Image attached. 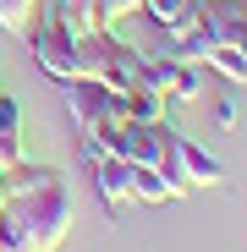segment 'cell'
I'll return each mask as SVG.
<instances>
[{"mask_svg":"<svg viewBox=\"0 0 247 252\" xmlns=\"http://www.w3.org/2000/svg\"><path fill=\"white\" fill-rule=\"evenodd\" d=\"M0 208L38 241V252H55L71 225H77V203H71V181L55 164H6V181H0Z\"/></svg>","mask_w":247,"mask_h":252,"instance_id":"cell-1","label":"cell"},{"mask_svg":"<svg viewBox=\"0 0 247 252\" xmlns=\"http://www.w3.org/2000/svg\"><path fill=\"white\" fill-rule=\"evenodd\" d=\"M28 50L55 82H82L88 77V33H77L55 6H38L28 28Z\"/></svg>","mask_w":247,"mask_h":252,"instance_id":"cell-2","label":"cell"},{"mask_svg":"<svg viewBox=\"0 0 247 252\" xmlns=\"http://www.w3.org/2000/svg\"><path fill=\"white\" fill-rule=\"evenodd\" d=\"M159 170L171 176V181H181L187 192H198V187H225V164L203 148V143L181 137L176 126H171V137H165V159H159Z\"/></svg>","mask_w":247,"mask_h":252,"instance_id":"cell-3","label":"cell"},{"mask_svg":"<svg viewBox=\"0 0 247 252\" xmlns=\"http://www.w3.org/2000/svg\"><path fill=\"white\" fill-rule=\"evenodd\" d=\"M143 82L154 94H165V104H192L203 94V66L198 61H181L171 50H143Z\"/></svg>","mask_w":247,"mask_h":252,"instance_id":"cell-4","label":"cell"},{"mask_svg":"<svg viewBox=\"0 0 247 252\" xmlns=\"http://www.w3.org/2000/svg\"><path fill=\"white\" fill-rule=\"evenodd\" d=\"M61 88H66V115L77 121V132H94V126H105V121H121V99H115V88H105V82L82 77V82H61Z\"/></svg>","mask_w":247,"mask_h":252,"instance_id":"cell-5","label":"cell"},{"mask_svg":"<svg viewBox=\"0 0 247 252\" xmlns=\"http://www.w3.org/2000/svg\"><path fill=\"white\" fill-rule=\"evenodd\" d=\"M94 164V192H99V203H105V214L110 220H121L132 208V181H127V159H115V154H99V159H88Z\"/></svg>","mask_w":247,"mask_h":252,"instance_id":"cell-6","label":"cell"},{"mask_svg":"<svg viewBox=\"0 0 247 252\" xmlns=\"http://www.w3.org/2000/svg\"><path fill=\"white\" fill-rule=\"evenodd\" d=\"M127 181H132V203H176V197H187V187L171 181L159 164H127Z\"/></svg>","mask_w":247,"mask_h":252,"instance_id":"cell-7","label":"cell"},{"mask_svg":"<svg viewBox=\"0 0 247 252\" xmlns=\"http://www.w3.org/2000/svg\"><path fill=\"white\" fill-rule=\"evenodd\" d=\"M17 159H22V104L0 82V164H17Z\"/></svg>","mask_w":247,"mask_h":252,"instance_id":"cell-8","label":"cell"},{"mask_svg":"<svg viewBox=\"0 0 247 252\" xmlns=\"http://www.w3.org/2000/svg\"><path fill=\"white\" fill-rule=\"evenodd\" d=\"M115 99H121V115L127 121H165V110H171L165 94H154L148 82H132V88H121Z\"/></svg>","mask_w":247,"mask_h":252,"instance_id":"cell-9","label":"cell"},{"mask_svg":"<svg viewBox=\"0 0 247 252\" xmlns=\"http://www.w3.org/2000/svg\"><path fill=\"white\" fill-rule=\"evenodd\" d=\"M192 11H198V0H143V6H138V17H148L159 33H176Z\"/></svg>","mask_w":247,"mask_h":252,"instance_id":"cell-10","label":"cell"},{"mask_svg":"<svg viewBox=\"0 0 247 252\" xmlns=\"http://www.w3.org/2000/svg\"><path fill=\"white\" fill-rule=\"evenodd\" d=\"M203 66H209V71H220L231 88H242V82H247V55H242L236 44H214L209 55H203Z\"/></svg>","mask_w":247,"mask_h":252,"instance_id":"cell-11","label":"cell"},{"mask_svg":"<svg viewBox=\"0 0 247 252\" xmlns=\"http://www.w3.org/2000/svg\"><path fill=\"white\" fill-rule=\"evenodd\" d=\"M50 6L77 28V33H94V28H105L99 22V0H50Z\"/></svg>","mask_w":247,"mask_h":252,"instance_id":"cell-12","label":"cell"},{"mask_svg":"<svg viewBox=\"0 0 247 252\" xmlns=\"http://www.w3.org/2000/svg\"><path fill=\"white\" fill-rule=\"evenodd\" d=\"M33 11H38V0H0V33H22L28 38Z\"/></svg>","mask_w":247,"mask_h":252,"instance_id":"cell-13","label":"cell"},{"mask_svg":"<svg viewBox=\"0 0 247 252\" xmlns=\"http://www.w3.org/2000/svg\"><path fill=\"white\" fill-rule=\"evenodd\" d=\"M214 115H220V126H236V99H231V94H220V104H214Z\"/></svg>","mask_w":247,"mask_h":252,"instance_id":"cell-14","label":"cell"},{"mask_svg":"<svg viewBox=\"0 0 247 252\" xmlns=\"http://www.w3.org/2000/svg\"><path fill=\"white\" fill-rule=\"evenodd\" d=\"M0 181H6V164H0Z\"/></svg>","mask_w":247,"mask_h":252,"instance_id":"cell-15","label":"cell"},{"mask_svg":"<svg viewBox=\"0 0 247 252\" xmlns=\"http://www.w3.org/2000/svg\"><path fill=\"white\" fill-rule=\"evenodd\" d=\"M242 55H247V38H242Z\"/></svg>","mask_w":247,"mask_h":252,"instance_id":"cell-16","label":"cell"}]
</instances>
